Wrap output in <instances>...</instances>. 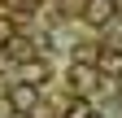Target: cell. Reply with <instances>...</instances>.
<instances>
[{"instance_id":"obj_8","label":"cell","mask_w":122,"mask_h":118,"mask_svg":"<svg viewBox=\"0 0 122 118\" xmlns=\"http://www.w3.org/2000/svg\"><path fill=\"white\" fill-rule=\"evenodd\" d=\"M87 114H92V101H87V96H74L70 105H66V114H61V118H87Z\"/></svg>"},{"instance_id":"obj_11","label":"cell","mask_w":122,"mask_h":118,"mask_svg":"<svg viewBox=\"0 0 122 118\" xmlns=\"http://www.w3.org/2000/svg\"><path fill=\"white\" fill-rule=\"evenodd\" d=\"M87 118H109V114H100V109H92V114H87Z\"/></svg>"},{"instance_id":"obj_2","label":"cell","mask_w":122,"mask_h":118,"mask_svg":"<svg viewBox=\"0 0 122 118\" xmlns=\"http://www.w3.org/2000/svg\"><path fill=\"white\" fill-rule=\"evenodd\" d=\"M66 83H70L74 96H92V92H96V83H100V70L92 66V61H74V66L66 70Z\"/></svg>"},{"instance_id":"obj_7","label":"cell","mask_w":122,"mask_h":118,"mask_svg":"<svg viewBox=\"0 0 122 118\" xmlns=\"http://www.w3.org/2000/svg\"><path fill=\"white\" fill-rule=\"evenodd\" d=\"M5 5L9 18H30V13H39V0H0Z\"/></svg>"},{"instance_id":"obj_9","label":"cell","mask_w":122,"mask_h":118,"mask_svg":"<svg viewBox=\"0 0 122 118\" xmlns=\"http://www.w3.org/2000/svg\"><path fill=\"white\" fill-rule=\"evenodd\" d=\"M13 35H18V22H13L9 13H0V53H5V44H9Z\"/></svg>"},{"instance_id":"obj_1","label":"cell","mask_w":122,"mask_h":118,"mask_svg":"<svg viewBox=\"0 0 122 118\" xmlns=\"http://www.w3.org/2000/svg\"><path fill=\"white\" fill-rule=\"evenodd\" d=\"M5 101H9L13 114H35V109H39V87L26 83V79H13L9 92H5Z\"/></svg>"},{"instance_id":"obj_10","label":"cell","mask_w":122,"mask_h":118,"mask_svg":"<svg viewBox=\"0 0 122 118\" xmlns=\"http://www.w3.org/2000/svg\"><path fill=\"white\" fill-rule=\"evenodd\" d=\"M105 39H109V44H122V13H113V18L105 22Z\"/></svg>"},{"instance_id":"obj_4","label":"cell","mask_w":122,"mask_h":118,"mask_svg":"<svg viewBox=\"0 0 122 118\" xmlns=\"http://www.w3.org/2000/svg\"><path fill=\"white\" fill-rule=\"evenodd\" d=\"M18 75L26 79V83H35V87H44L52 79V66L44 61V57H26V61H18Z\"/></svg>"},{"instance_id":"obj_3","label":"cell","mask_w":122,"mask_h":118,"mask_svg":"<svg viewBox=\"0 0 122 118\" xmlns=\"http://www.w3.org/2000/svg\"><path fill=\"white\" fill-rule=\"evenodd\" d=\"M92 66L100 70V79H122V44L105 39L96 53H92Z\"/></svg>"},{"instance_id":"obj_5","label":"cell","mask_w":122,"mask_h":118,"mask_svg":"<svg viewBox=\"0 0 122 118\" xmlns=\"http://www.w3.org/2000/svg\"><path fill=\"white\" fill-rule=\"evenodd\" d=\"M113 13H118V9H113V0H87V9H83V22H87V26H105V22L113 18Z\"/></svg>"},{"instance_id":"obj_6","label":"cell","mask_w":122,"mask_h":118,"mask_svg":"<svg viewBox=\"0 0 122 118\" xmlns=\"http://www.w3.org/2000/svg\"><path fill=\"white\" fill-rule=\"evenodd\" d=\"M5 57H9V61H26V57H35V39L18 31V35L5 44Z\"/></svg>"}]
</instances>
